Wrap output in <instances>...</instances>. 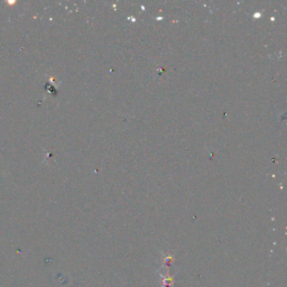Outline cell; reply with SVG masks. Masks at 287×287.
<instances>
[{
  "instance_id": "obj_1",
  "label": "cell",
  "mask_w": 287,
  "mask_h": 287,
  "mask_svg": "<svg viewBox=\"0 0 287 287\" xmlns=\"http://www.w3.org/2000/svg\"><path fill=\"white\" fill-rule=\"evenodd\" d=\"M160 276H161V280H162L161 287H173L175 283V276L163 275V274H160Z\"/></svg>"
},
{
  "instance_id": "obj_2",
  "label": "cell",
  "mask_w": 287,
  "mask_h": 287,
  "mask_svg": "<svg viewBox=\"0 0 287 287\" xmlns=\"http://www.w3.org/2000/svg\"><path fill=\"white\" fill-rule=\"evenodd\" d=\"M172 261H173V258H172L171 256H169V257H167L166 259L164 260V264L167 265V266H170V265L172 264Z\"/></svg>"
}]
</instances>
